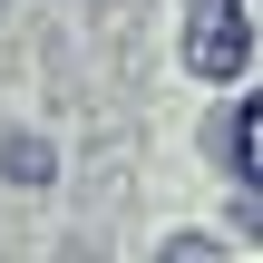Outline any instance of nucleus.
<instances>
[{
	"instance_id": "nucleus-3",
	"label": "nucleus",
	"mask_w": 263,
	"mask_h": 263,
	"mask_svg": "<svg viewBox=\"0 0 263 263\" xmlns=\"http://www.w3.org/2000/svg\"><path fill=\"white\" fill-rule=\"evenodd\" d=\"M0 176H10V185H49V176H59L49 137H0Z\"/></svg>"
},
{
	"instance_id": "nucleus-4",
	"label": "nucleus",
	"mask_w": 263,
	"mask_h": 263,
	"mask_svg": "<svg viewBox=\"0 0 263 263\" xmlns=\"http://www.w3.org/2000/svg\"><path fill=\"white\" fill-rule=\"evenodd\" d=\"M234 224H244V234H263V195H244V205H234Z\"/></svg>"
},
{
	"instance_id": "nucleus-1",
	"label": "nucleus",
	"mask_w": 263,
	"mask_h": 263,
	"mask_svg": "<svg viewBox=\"0 0 263 263\" xmlns=\"http://www.w3.org/2000/svg\"><path fill=\"white\" fill-rule=\"evenodd\" d=\"M244 59H254L244 10L234 0H185V68L195 78H244Z\"/></svg>"
},
{
	"instance_id": "nucleus-2",
	"label": "nucleus",
	"mask_w": 263,
	"mask_h": 263,
	"mask_svg": "<svg viewBox=\"0 0 263 263\" xmlns=\"http://www.w3.org/2000/svg\"><path fill=\"white\" fill-rule=\"evenodd\" d=\"M224 156H234L244 195H263V88H254V98H234V117H224Z\"/></svg>"
},
{
	"instance_id": "nucleus-5",
	"label": "nucleus",
	"mask_w": 263,
	"mask_h": 263,
	"mask_svg": "<svg viewBox=\"0 0 263 263\" xmlns=\"http://www.w3.org/2000/svg\"><path fill=\"white\" fill-rule=\"evenodd\" d=\"M166 263H215V244H195V234H185V244H176Z\"/></svg>"
}]
</instances>
